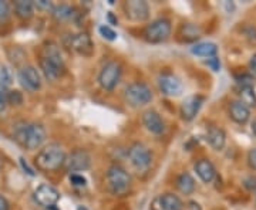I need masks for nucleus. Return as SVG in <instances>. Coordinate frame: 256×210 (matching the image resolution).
Here are the masks:
<instances>
[{"label":"nucleus","mask_w":256,"mask_h":210,"mask_svg":"<svg viewBox=\"0 0 256 210\" xmlns=\"http://www.w3.org/2000/svg\"><path fill=\"white\" fill-rule=\"evenodd\" d=\"M40 68L48 81H56L63 75L66 70L64 58L60 48L54 43H48L43 50V57L40 60Z\"/></svg>","instance_id":"1"},{"label":"nucleus","mask_w":256,"mask_h":210,"mask_svg":"<svg viewBox=\"0 0 256 210\" xmlns=\"http://www.w3.org/2000/svg\"><path fill=\"white\" fill-rule=\"evenodd\" d=\"M66 158L67 155L64 152L63 146H60L58 144H48L37 154L34 158V164H36L37 169L50 172V171H56L60 166H63Z\"/></svg>","instance_id":"2"},{"label":"nucleus","mask_w":256,"mask_h":210,"mask_svg":"<svg viewBox=\"0 0 256 210\" xmlns=\"http://www.w3.org/2000/svg\"><path fill=\"white\" fill-rule=\"evenodd\" d=\"M107 186L112 195L122 196L131 188V176L122 166L112 165L107 171Z\"/></svg>","instance_id":"3"},{"label":"nucleus","mask_w":256,"mask_h":210,"mask_svg":"<svg viewBox=\"0 0 256 210\" xmlns=\"http://www.w3.org/2000/svg\"><path fill=\"white\" fill-rule=\"evenodd\" d=\"M154 94L146 82H132L124 90V100L132 108H141L150 104Z\"/></svg>","instance_id":"4"},{"label":"nucleus","mask_w":256,"mask_h":210,"mask_svg":"<svg viewBox=\"0 0 256 210\" xmlns=\"http://www.w3.org/2000/svg\"><path fill=\"white\" fill-rule=\"evenodd\" d=\"M171 21L168 18L160 17L156 18L154 21H151L146 28L142 36L148 43L158 44V43H164L171 36Z\"/></svg>","instance_id":"5"},{"label":"nucleus","mask_w":256,"mask_h":210,"mask_svg":"<svg viewBox=\"0 0 256 210\" xmlns=\"http://www.w3.org/2000/svg\"><path fill=\"white\" fill-rule=\"evenodd\" d=\"M122 67L118 61H108L102 65L98 74V84L104 91H112L121 80Z\"/></svg>","instance_id":"6"},{"label":"nucleus","mask_w":256,"mask_h":210,"mask_svg":"<svg viewBox=\"0 0 256 210\" xmlns=\"http://www.w3.org/2000/svg\"><path fill=\"white\" fill-rule=\"evenodd\" d=\"M128 161L137 171H146L152 164V152L144 144H134L128 149Z\"/></svg>","instance_id":"7"},{"label":"nucleus","mask_w":256,"mask_h":210,"mask_svg":"<svg viewBox=\"0 0 256 210\" xmlns=\"http://www.w3.org/2000/svg\"><path fill=\"white\" fill-rule=\"evenodd\" d=\"M46 128L42 124H37V122L28 124L22 145L24 146L28 151H36V149L43 146V144L46 142Z\"/></svg>","instance_id":"8"},{"label":"nucleus","mask_w":256,"mask_h":210,"mask_svg":"<svg viewBox=\"0 0 256 210\" xmlns=\"http://www.w3.org/2000/svg\"><path fill=\"white\" fill-rule=\"evenodd\" d=\"M92 165V156L87 151L84 149H77V151H73L70 155L66 158V162H64V166L67 169V172H84L90 168Z\"/></svg>","instance_id":"9"},{"label":"nucleus","mask_w":256,"mask_h":210,"mask_svg":"<svg viewBox=\"0 0 256 210\" xmlns=\"http://www.w3.org/2000/svg\"><path fill=\"white\" fill-rule=\"evenodd\" d=\"M18 81L24 90L34 92L42 88V75L33 65H24L18 70Z\"/></svg>","instance_id":"10"},{"label":"nucleus","mask_w":256,"mask_h":210,"mask_svg":"<svg viewBox=\"0 0 256 210\" xmlns=\"http://www.w3.org/2000/svg\"><path fill=\"white\" fill-rule=\"evenodd\" d=\"M156 84H158L160 91L166 97H178L181 95L184 90L182 82L172 74H161L156 80Z\"/></svg>","instance_id":"11"},{"label":"nucleus","mask_w":256,"mask_h":210,"mask_svg":"<svg viewBox=\"0 0 256 210\" xmlns=\"http://www.w3.org/2000/svg\"><path fill=\"white\" fill-rule=\"evenodd\" d=\"M34 201L44 208H53L57 202L60 201V193L54 186L43 183L34 191Z\"/></svg>","instance_id":"12"},{"label":"nucleus","mask_w":256,"mask_h":210,"mask_svg":"<svg viewBox=\"0 0 256 210\" xmlns=\"http://www.w3.org/2000/svg\"><path fill=\"white\" fill-rule=\"evenodd\" d=\"M205 101L204 95H191L188 98H185L181 104V108H180V114H181V118L185 122H190L192 119L196 117V114L201 110L202 104Z\"/></svg>","instance_id":"13"},{"label":"nucleus","mask_w":256,"mask_h":210,"mask_svg":"<svg viewBox=\"0 0 256 210\" xmlns=\"http://www.w3.org/2000/svg\"><path fill=\"white\" fill-rule=\"evenodd\" d=\"M142 125L152 135H161L165 131V122L156 110H148L142 114Z\"/></svg>","instance_id":"14"},{"label":"nucleus","mask_w":256,"mask_h":210,"mask_svg":"<svg viewBox=\"0 0 256 210\" xmlns=\"http://www.w3.org/2000/svg\"><path fill=\"white\" fill-rule=\"evenodd\" d=\"M124 10L126 16L132 21H146L150 16V6L146 1H127Z\"/></svg>","instance_id":"15"},{"label":"nucleus","mask_w":256,"mask_h":210,"mask_svg":"<svg viewBox=\"0 0 256 210\" xmlns=\"http://www.w3.org/2000/svg\"><path fill=\"white\" fill-rule=\"evenodd\" d=\"M68 47L76 53L86 55V57L92 55V41L87 33H78V34L70 36Z\"/></svg>","instance_id":"16"},{"label":"nucleus","mask_w":256,"mask_h":210,"mask_svg":"<svg viewBox=\"0 0 256 210\" xmlns=\"http://www.w3.org/2000/svg\"><path fill=\"white\" fill-rule=\"evenodd\" d=\"M229 117L234 119L236 124L244 125L250 118V110L242 101H232L230 105H229Z\"/></svg>","instance_id":"17"},{"label":"nucleus","mask_w":256,"mask_h":210,"mask_svg":"<svg viewBox=\"0 0 256 210\" xmlns=\"http://www.w3.org/2000/svg\"><path fill=\"white\" fill-rule=\"evenodd\" d=\"M195 172L200 176L202 182L210 183L215 176H216V171H215V166L212 165L210 159H200L196 164H195Z\"/></svg>","instance_id":"18"},{"label":"nucleus","mask_w":256,"mask_h":210,"mask_svg":"<svg viewBox=\"0 0 256 210\" xmlns=\"http://www.w3.org/2000/svg\"><path fill=\"white\" fill-rule=\"evenodd\" d=\"M206 141H208V144H210L212 149L220 151L225 146L226 135H225L224 129L218 128V127H210L208 131H206Z\"/></svg>","instance_id":"19"},{"label":"nucleus","mask_w":256,"mask_h":210,"mask_svg":"<svg viewBox=\"0 0 256 210\" xmlns=\"http://www.w3.org/2000/svg\"><path fill=\"white\" fill-rule=\"evenodd\" d=\"M160 209L161 210H182V201L174 193H164L160 198Z\"/></svg>","instance_id":"20"},{"label":"nucleus","mask_w":256,"mask_h":210,"mask_svg":"<svg viewBox=\"0 0 256 210\" xmlns=\"http://www.w3.org/2000/svg\"><path fill=\"white\" fill-rule=\"evenodd\" d=\"M192 54L198 55V57H215L218 53V47L215 43H210V41H205V43H198L191 48Z\"/></svg>","instance_id":"21"},{"label":"nucleus","mask_w":256,"mask_h":210,"mask_svg":"<svg viewBox=\"0 0 256 210\" xmlns=\"http://www.w3.org/2000/svg\"><path fill=\"white\" fill-rule=\"evenodd\" d=\"M14 13L18 18L22 20H28L30 17H33L34 14V3L32 1H24V0H20V1H16L14 6Z\"/></svg>","instance_id":"22"},{"label":"nucleus","mask_w":256,"mask_h":210,"mask_svg":"<svg viewBox=\"0 0 256 210\" xmlns=\"http://www.w3.org/2000/svg\"><path fill=\"white\" fill-rule=\"evenodd\" d=\"M176 188L182 195H191L195 191V181L191 176V174L184 172L176 178Z\"/></svg>","instance_id":"23"},{"label":"nucleus","mask_w":256,"mask_h":210,"mask_svg":"<svg viewBox=\"0 0 256 210\" xmlns=\"http://www.w3.org/2000/svg\"><path fill=\"white\" fill-rule=\"evenodd\" d=\"M180 36L182 37L184 41H195L198 37H201V28L191 23H184L180 27Z\"/></svg>","instance_id":"24"},{"label":"nucleus","mask_w":256,"mask_h":210,"mask_svg":"<svg viewBox=\"0 0 256 210\" xmlns=\"http://www.w3.org/2000/svg\"><path fill=\"white\" fill-rule=\"evenodd\" d=\"M52 14L56 20L58 21H66V20H70L74 16V7L70 4H58L54 6L52 9Z\"/></svg>","instance_id":"25"},{"label":"nucleus","mask_w":256,"mask_h":210,"mask_svg":"<svg viewBox=\"0 0 256 210\" xmlns=\"http://www.w3.org/2000/svg\"><path fill=\"white\" fill-rule=\"evenodd\" d=\"M239 97L245 105L248 107H255L256 105V95L254 91V87H240V91H239Z\"/></svg>","instance_id":"26"},{"label":"nucleus","mask_w":256,"mask_h":210,"mask_svg":"<svg viewBox=\"0 0 256 210\" xmlns=\"http://www.w3.org/2000/svg\"><path fill=\"white\" fill-rule=\"evenodd\" d=\"M13 84V73L8 65L0 64V88L6 90Z\"/></svg>","instance_id":"27"},{"label":"nucleus","mask_w":256,"mask_h":210,"mask_svg":"<svg viewBox=\"0 0 256 210\" xmlns=\"http://www.w3.org/2000/svg\"><path fill=\"white\" fill-rule=\"evenodd\" d=\"M23 94L18 90H10L8 91V104L13 105V107H18L23 104Z\"/></svg>","instance_id":"28"},{"label":"nucleus","mask_w":256,"mask_h":210,"mask_svg":"<svg viewBox=\"0 0 256 210\" xmlns=\"http://www.w3.org/2000/svg\"><path fill=\"white\" fill-rule=\"evenodd\" d=\"M12 14V7L8 1H0V24L8 23Z\"/></svg>","instance_id":"29"},{"label":"nucleus","mask_w":256,"mask_h":210,"mask_svg":"<svg viewBox=\"0 0 256 210\" xmlns=\"http://www.w3.org/2000/svg\"><path fill=\"white\" fill-rule=\"evenodd\" d=\"M98 31H100V34L104 37L106 40H110V41H112V40H116V38H117V33H116V31H114L111 27L106 26V24H104V26H100V27H98Z\"/></svg>","instance_id":"30"},{"label":"nucleus","mask_w":256,"mask_h":210,"mask_svg":"<svg viewBox=\"0 0 256 210\" xmlns=\"http://www.w3.org/2000/svg\"><path fill=\"white\" fill-rule=\"evenodd\" d=\"M236 81L240 84V87H252L254 78H252L250 75H248V74H244V75H240V77H236Z\"/></svg>","instance_id":"31"},{"label":"nucleus","mask_w":256,"mask_h":210,"mask_svg":"<svg viewBox=\"0 0 256 210\" xmlns=\"http://www.w3.org/2000/svg\"><path fill=\"white\" fill-rule=\"evenodd\" d=\"M70 182L73 183L74 186H84L87 183V181H86V178L82 176V175L72 174L70 175Z\"/></svg>","instance_id":"32"},{"label":"nucleus","mask_w":256,"mask_h":210,"mask_svg":"<svg viewBox=\"0 0 256 210\" xmlns=\"http://www.w3.org/2000/svg\"><path fill=\"white\" fill-rule=\"evenodd\" d=\"M8 91L0 88V114L4 112V110L8 108Z\"/></svg>","instance_id":"33"},{"label":"nucleus","mask_w":256,"mask_h":210,"mask_svg":"<svg viewBox=\"0 0 256 210\" xmlns=\"http://www.w3.org/2000/svg\"><path fill=\"white\" fill-rule=\"evenodd\" d=\"M248 164H249V166L254 171H256V148L249 151V154H248Z\"/></svg>","instance_id":"34"},{"label":"nucleus","mask_w":256,"mask_h":210,"mask_svg":"<svg viewBox=\"0 0 256 210\" xmlns=\"http://www.w3.org/2000/svg\"><path fill=\"white\" fill-rule=\"evenodd\" d=\"M206 64L210 65V68L214 70V71H218L220 70V58L215 55V57H210V58H208V61H206Z\"/></svg>","instance_id":"35"},{"label":"nucleus","mask_w":256,"mask_h":210,"mask_svg":"<svg viewBox=\"0 0 256 210\" xmlns=\"http://www.w3.org/2000/svg\"><path fill=\"white\" fill-rule=\"evenodd\" d=\"M0 210H10L9 201L2 195H0Z\"/></svg>","instance_id":"36"},{"label":"nucleus","mask_w":256,"mask_h":210,"mask_svg":"<svg viewBox=\"0 0 256 210\" xmlns=\"http://www.w3.org/2000/svg\"><path fill=\"white\" fill-rule=\"evenodd\" d=\"M249 68L254 74H256V54H254L249 60Z\"/></svg>","instance_id":"37"},{"label":"nucleus","mask_w":256,"mask_h":210,"mask_svg":"<svg viewBox=\"0 0 256 210\" xmlns=\"http://www.w3.org/2000/svg\"><path fill=\"white\" fill-rule=\"evenodd\" d=\"M246 36L252 40V41H256V28L255 27H249L246 30Z\"/></svg>","instance_id":"38"},{"label":"nucleus","mask_w":256,"mask_h":210,"mask_svg":"<svg viewBox=\"0 0 256 210\" xmlns=\"http://www.w3.org/2000/svg\"><path fill=\"white\" fill-rule=\"evenodd\" d=\"M20 164H22V166H23V169H24V171H28V174L30 175V176H34V172H33V169H30V168H28V165L24 162V159H23V158L20 159Z\"/></svg>","instance_id":"39"},{"label":"nucleus","mask_w":256,"mask_h":210,"mask_svg":"<svg viewBox=\"0 0 256 210\" xmlns=\"http://www.w3.org/2000/svg\"><path fill=\"white\" fill-rule=\"evenodd\" d=\"M34 6H37V7H42V9H50V3L46 1V0H40V1H37Z\"/></svg>","instance_id":"40"},{"label":"nucleus","mask_w":256,"mask_h":210,"mask_svg":"<svg viewBox=\"0 0 256 210\" xmlns=\"http://www.w3.org/2000/svg\"><path fill=\"white\" fill-rule=\"evenodd\" d=\"M252 132H254V135L256 137V118L254 119V122H252Z\"/></svg>","instance_id":"41"},{"label":"nucleus","mask_w":256,"mask_h":210,"mask_svg":"<svg viewBox=\"0 0 256 210\" xmlns=\"http://www.w3.org/2000/svg\"><path fill=\"white\" fill-rule=\"evenodd\" d=\"M77 210H88V209H87V208H84V206H78Z\"/></svg>","instance_id":"42"},{"label":"nucleus","mask_w":256,"mask_h":210,"mask_svg":"<svg viewBox=\"0 0 256 210\" xmlns=\"http://www.w3.org/2000/svg\"><path fill=\"white\" fill-rule=\"evenodd\" d=\"M255 196H256V186H255Z\"/></svg>","instance_id":"43"}]
</instances>
